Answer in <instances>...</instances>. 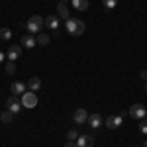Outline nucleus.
Instances as JSON below:
<instances>
[{
	"label": "nucleus",
	"instance_id": "f257e3e1",
	"mask_svg": "<svg viewBox=\"0 0 147 147\" xmlns=\"http://www.w3.org/2000/svg\"><path fill=\"white\" fill-rule=\"evenodd\" d=\"M65 28H67V32L71 35H82L84 34V22L82 20H77V18H69L67 22H65Z\"/></svg>",
	"mask_w": 147,
	"mask_h": 147
},
{
	"label": "nucleus",
	"instance_id": "f03ea898",
	"mask_svg": "<svg viewBox=\"0 0 147 147\" xmlns=\"http://www.w3.org/2000/svg\"><path fill=\"white\" fill-rule=\"evenodd\" d=\"M41 28H43V18H41V16H32V18L26 22V30L30 32V35L39 34Z\"/></svg>",
	"mask_w": 147,
	"mask_h": 147
},
{
	"label": "nucleus",
	"instance_id": "7ed1b4c3",
	"mask_svg": "<svg viewBox=\"0 0 147 147\" xmlns=\"http://www.w3.org/2000/svg\"><path fill=\"white\" fill-rule=\"evenodd\" d=\"M20 102H22V108H35L37 106V96H35V92L32 90H26L22 94V98H20Z\"/></svg>",
	"mask_w": 147,
	"mask_h": 147
},
{
	"label": "nucleus",
	"instance_id": "20e7f679",
	"mask_svg": "<svg viewBox=\"0 0 147 147\" xmlns=\"http://www.w3.org/2000/svg\"><path fill=\"white\" fill-rule=\"evenodd\" d=\"M124 124V118H122V114H116V116H108L106 120H104V125L108 127V129H118L120 125Z\"/></svg>",
	"mask_w": 147,
	"mask_h": 147
},
{
	"label": "nucleus",
	"instance_id": "39448f33",
	"mask_svg": "<svg viewBox=\"0 0 147 147\" xmlns=\"http://www.w3.org/2000/svg\"><path fill=\"white\" fill-rule=\"evenodd\" d=\"M147 116V110L143 108V104H134V106H129V118H134V120H143Z\"/></svg>",
	"mask_w": 147,
	"mask_h": 147
},
{
	"label": "nucleus",
	"instance_id": "423d86ee",
	"mask_svg": "<svg viewBox=\"0 0 147 147\" xmlns=\"http://www.w3.org/2000/svg\"><path fill=\"white\" fill-rule=\"evenodd\" d=\"M6 106H8V112H12V114L20 112V110H22V102L18 98V94H12L10 98L6 100Z\"/></svg>",
	"mask_w": 147,
	"mask_h": 147
},
{
	"label": "nucleus",
	"instance_id": "0eeeda50",
	"mask_svg": "<svg viewBox=\"0 0 147 147\" xmlns=\"http://www.w3.org/2000/svg\"><path fill=\"white\" fill-rule=\"evenodd\" d=\"M73 120H75V124H86L88 122V112L84 110V108H79V110H75V114H73Z\"/></svg>",
	"mask_w": 147,
	"mask_h": 147
},
{
	"label": "nucleus",
	"instance_id": "6e6552de",
	"mask_svg": "<svg viewBox=\"0 0 147 147\" xmlns=\"http://www.w3.org/2000/svg\"><path fill=\"white\" fill-rule=\"evenodd\" d=\"M55 12H57V18H59V20H65V22H67L69 18H71V16H69V6L65 4V2H59Z\"/></svg>",
	"mask_w": 147,
	"mask_h": 147
},
{
	"label": "nucleus",
	"instance_id": "1a4fd4ad",
	"mask_svg": "<svg viewBox=\"0 0 147 147\" xmlns=\"http://www.w3.org/2000/svg\"><path fill=\"white\" fill-rule=\"evenodd\" d=\"M77 147H92V143H94V137L90 136V134H84V136H79L77 137Z\"/></svg>",
	"mask_w": 147,
	"mask_h": 147
},
{
	"label": "nucleus",
	"instance_id": "9d476101",
	"mask_svg": "<svg viewBox=\"0 0 147 147\" xmlns=\"http://www.w3.org/2000/svg\"><path fill=\"white\" fill-rule=\"evenodd\" d=\"M86 124L90 125L92 129H98V127L104 124V120H102L100 114H92V116H88V122H86Z\"/></svg>",
	"mask_w": 147,
	"mask_h": 147
},
{
	"label": "nucleus",
	"instance_id": "9b49d317",
	"mask_svg": "<svg viewBox=\"0 0 147 147\" xmlns=\"http://www.w3.org/2000/svg\"><path fill=\"white\" fill-rule=\"evenodd\" d=\"M6 55H8V59H10V61H14V63H16V59H20V55H22V47H20V45H10Z\"/></svg>",
	"mask_w": 147,
	"mask_h": 147
},
{
	"label": "nucleus",
	"instance_id": "f8f14e48",
	"mask_svg": "<svg viewBox=\"0 0 147 147\" xmlns=\"http://www.w3.org/2000/svg\"><path fill=\"white\" fill-rule=\"evenodd\" d=\"M43 24H45L49 30H59V26H61V20H59L57 16H47L45 20H43Z\"/></svg>",
	"mask_w": 147,
	"mask_h": 147
},
{
	"label": "nucleus",
	"instance_id": "ddd939ff",
	"mask_svg": "<svg viewBox=\"0 0 147 147\" xmlns=\"http://www.w3.org/2000/svg\"><path fill=\"white\" fill-rule=\"evenodd\" d=\"M10 90H12V94H24L28 90V84H24L22 80H16V82H12Z\"/></svg>",
	"mask_w": 147,
	"mask_h": 147
},
{
	"label": "nucleus",
	"instance_id": "4468645a",
	"mask_svg": "<svg viewBox=\"0 0 147 147\" xmlns=\"http://www.w3.org/2000/svg\"><path fill=\"white\" fill-rule=\"evenodd\" d=\"M39 88H41V79H37V77H32V79L28 80V90L35 92V90H39Z\"/></svg>",
	"mask_w": 147,
	"mask_h": 147
},
{
	"label": "nucleus",
	"instance_id": "2eb2a0df",
	"mask_svg": "<svg viewBox=\"0 0 147 147\" xmlns=\"http://www.w3.org/2000/svg\"><path fill=\"white\" fill-rule=\"evenodd\" d=\"M37 45V41H35L34 35H24L22 37V47H26V49H32V47Z\"/></svg>",
	"mask_w": 147,
	"mask_h": 147
},
{
	"label": "nucleus",
	"instance_id": "dca6fc26",
	"mask_svg": "<svg viewBox=\"0 0 147 147\" xmlns=\"http://www.w3.org/2000/svg\"><path fill=\"white\" fill-rule=\"evenodd\" d=\"M73 2V8H77V10H86L88 8V0H71Z\"/></svg>",
	"mask_w": 147,
	"mask_h": 147
},
{
	"label": "nucleus",
	"instance_id": "f3484780",
	"mask_svg": "<svg viewBox=\"0 0 147 147\" xmlns=\"http://www.w3.org/2000/svg\"><path fill=\"white\" fill-rule=\"evenodd\" d=\"M0 39H2V41L12 39V30L10 28H0Z\"/></svg>",
	"mask_w": 147,
	"mask_h": 147
},
{
	"label": "nucleus",
	"instance_id": "a211bd4d",
	"mask_svg": "<svg viewBox=\"0 0 147 147\" xmlns=\"http://www.w3.org/2000/svg\"><path fill=\"white\" fill-rule=\"evenodd\" d=\"M12 120H14V114H12V112H8V110L0 114V122H2V124H10Z\"/></svg>",
	"mask_w": 147,
	"mask_h": 147
},
{
	"label": "nucleus",
	"instance_id": "6ab92c4d",
	"mask_svg": "<svg viewBox=\"0 0 147 147\" xmlns=\"http://www.w3.org/2000/svg\"><path fill=\"white\" fill-rule=\"evenodd\" d=\"M35 41H37V45H47L51 39H49V35H47V34H37Z\"/></svg>",
	"mask_w": 147,
	"mask_h": 147
},
{
	"label": "nucleus",
	"instance_id": "aec40b11",
	"mask_svg": "<svg viewBox=\"0 0 147 147\" xmlns=\"http://www.w3.org/2000/svg\"><path fill=\"white\" fill-rule=\"evenodd\" d=\"M102 6L110 12V10H114V8L118 6V0H102Z\"/></svg>",
	"mask_w": 147,
	"mask_h": 147
},
{
	"label": "nucleus",
	"instance_id": "412c9836",
	"mask_svg": "<svg viewBox=\"0 0 147 147\" xmlns=\"http://www.w3.org/2000/svg\"><path fill=\"white\" fill-rule=\"evenodd\" d=\"M139 131H141L143 136H147V116L143 120H139Z\"/></svg>",
	"mask_w": 147,
	"mask_h": 147
},
{
	"label": "nucleus",
	"instance_id": "4be33fe9",
	"mask_svg": "<svg viewBox=\"0 0 147 147\" xmlns=\"http://www.w3.org/2000/svg\"><path fill=\"white\" fill-rule=\"evenodd\" d=\"M6 73H8V75H14V73H16V63H14V61H10V63H6Z\"/></svg>",
	"mask_w": 147,
	"mask_h": 147
},
{
	"label": "nucleus",
	"instance_id": "5701e85b",
	"mask_svg": "<svg viewBox=\"0 0 147 147\" xmlns=\"http://www.w3.org/2000/svg\"><path fill=\"white\" fill-rule=\"evenodd\" d=\"M67 137H69V141H77L79 131H77V129H69V131H67Z\"/></svg>",
	"mask_w": 147,
	"mask_h": 147
},
{
	"label": "nucleus",
	"instance_id": "b1692460",
	"mask_svg": "<svg viewBox=\"0 0 147 147\" xmlns=\"http://www.w3.org/2000/svg\"><path fill=\"white\" fill-rule=\"evenodd\" d=\"M65 147H77V143H75V141H67V143H65Z\"/></svg>",
	"mask_w": 147,
	"mask_h": 147
},
{
	"label": "nucleus",
	"instance_id": "393cba45",
	"mask_svg": "<svg viewBox=\"0 0 147 147\" xmlns=\"http://www.w3.org/2000/svg\"><path fill=\"white\" fill-rule=\"evenodd\" d=\"M141 79L147 80V71H141Z\"/></svg>",
	"mask_w": 147,
	"mask_h": 147
},
{
	"label": "nucleus",
	"instance_id": "a878e982",
	"mask_svg": "<svg viewBox=\"0 0 147 147\" xmlns=\"http://www.w3.org/2000/svg\"><path fill=\"white\" fill-rule=\"evenodd\" d=\"M2 61H4V53L0 51V63H2Z\"/></svg>",
	"mask_w": 147,
	"mask_h": 147
},
{
	"label": "nucleus",
	"instance_id": "bb28decb",
	"mask_svg": "<svg viewBox=\"0 0 147 147\" xmlns=\"http://www.w3.org/2000/svg\"><path fill=\"white\" fill-rule=\"evenodd\" d=\"M143 147H147V141H145V143H143Z\"/></svg>",
	"mask_w": 147,
	"mask_h": 147
},
{
	"label": "nucleus",
	"instance_id": "cd10ccee",
	"mask_svg": "<svg viewBox=\"0 0 147 147\" xmlns=\"http://www.w3.org/2000/svg\"><path fill=\"white\" fill-rule=\"evenodd\" d=\"M145 90H147V82H145Z\"/></svg>",
	"mask_w": 147,
	"mask_h": 147
},
{
	"label": "nucleus",
	"instance_id": "c85d7f7f",
	"mask_svg": "<svg viewBox=\"0 0 147 147\" xmlns=\"http://www.w3.org/2000/svg\"><path fill=\"white\" fill-rule=\"evenodd\" d=\"M61 2H67V0H61Z\"/></svg>",
	"mask_w": 147,
	"mask_h": 147
}]
</instances>
